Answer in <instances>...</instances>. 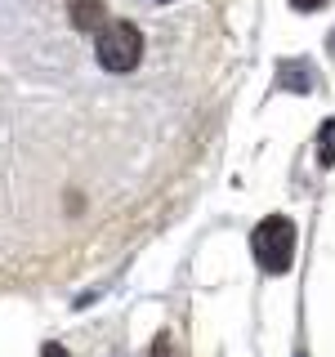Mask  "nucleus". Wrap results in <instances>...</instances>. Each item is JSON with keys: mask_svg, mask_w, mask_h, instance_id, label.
Listing matches in <instances>:
<instances>
[{"mask_svg": "<svg viewBox=\"0 0 335 357\" xmlns=\"http://www.w3.org/2000/svg\"><path fill=\"white\" fill-rule=\"evenodd\" d=\"M290 5H295L299 14H313V9H322V5H327V0H290Z\"/></svg>", "mask_w": 335, "mask_h": 357, "instance_id": "6", "label": "nucleus"}, {"mask_svg": "<svg viewBox=\"0 0 335 357\" xmlns=\"http://www.w3.org/2000/svg\"><path fill=\"white\" fill-rule=\"evenodd\" d=\"M76 31H103L107 27V0H67Z\"/></svg>", "mask_w": 335, "mask_h": 357, "instance_id": "3", "label": "nucleus"}, {"mask_svg": "<svg viewBox=\"0 0 335 357\" xmlns=\"http://www.w3.org/2000/svg\"><path fill=\"white\" fill-rule=\"evenodd\" d=\"M98 63H103V72H134L143 59V31L134 27V22H107L103 31H98V45H94Z\"/></svg>", "mask_w": 335, "mask_h": 357, "instance_id": "2", "label": "nucleus"}, {"mask_svg": "<svg viewBox=\"0 0 335 357\" xmlns=\"http://www.w3.org/2000/svg\"><path fill=\"white\" fill-rule=\"evenodd\" d=\"M152 357H174V344H170V335H156V344H152Z\"/></svg>", "mask_w": 335, "mask_h": 357, "instance_id": "5", "label": "nucleus"}, {"mask_svg": "<svg viewBox=\"0 0 335 357\" xmlns=\"http://www.w3.org/2000/svg\"><path fill=\"white\" fill-rule=\"evenodd\" d=\"M40 357H67V349H59V344H45V353Z\"/></svg>", "mask_w": 335, "mask_h": 357, "instance_id": "7", "label": "nucleus"}, {"mask_svg": "<svg viewBox=\"0 0 335 357\" xmlns=\"http://www.w3.org/2000/svg\"><path fill=\"white\" fill-rule=\"evenodd\" d=\"M251 250L264 273H286L295 259V223L286 215H268L260 228L251 232Z\"/></svg>", "mask_w": 335, "mask_h": 357, "instance_id": "1", "label": "nucleus"}, {"mask_svg": "<svg viewBox=\"0 0 335 357\" xmlns=\"http://www.w3.org/2000/svg\"><path fill=\"white\" fill-rule=\"evenodd\" d=\"M318 165H322V170L335 165V121H327L322 134H318Z\"/></svg>", "mask_w": 335, "mask_h": 357, "instance_id": "4", "label": "nucleus"}]
</instances>
